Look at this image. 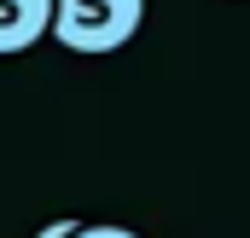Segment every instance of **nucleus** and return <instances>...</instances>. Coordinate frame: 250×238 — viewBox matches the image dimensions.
Here are the masks:
<instances>
[{"mask_svg":"<svg viewBox=\"0 0 250 238\" xmlns=\"http://www.w3.org/2000/svg\"><path fill=\"white\" fill-rule=\"evenodd\" d=\"M70 233H76V221H47L35 238H70Z\"/></svg>","mask_w":250,"mask_h":238,"instance_id":"4","label":"nucleus"},{"mask_svg":"<svg viewBox=\"0 0 250 238\" xmlns=\"http://www.w3.org/2000/svg\"><path fill=\"white\" fill-rule=\"evenodd\" d=\"M70 238H140L134 227H111V221H76Z\"/></svg>","mask_w":250,"mask_h":238,"instance_id":"3","label":"nucleus"},{"mask_svg":"<svg viewBox=\"0 0 250 238\" xmlns=\"http://www.w3.org/2000/svg\"><path fill=\"white\" fill-rule=\"evenodd\" d=\"M47 23H53V0H0V59L47 41Z\"/></svg>","mask_w":250,"mask_h":238,"instance_id":"2","label":"nucleus"},{"mask_svg":"<svg viewBox=\"0 0 250 238\" xmlns=\"http://www.w3.org/2000/svg\"><path fill=\"white\" fill-rule=\"evenodd\" d=\"M140 23H146V0H53L47 35L59 41L64 53L99 59V53L128 47L140 35Z\"/></svg>","mask_w":250,"mask_h":238,"instance_id":"1","label":"nucleus"}]
</instances>
